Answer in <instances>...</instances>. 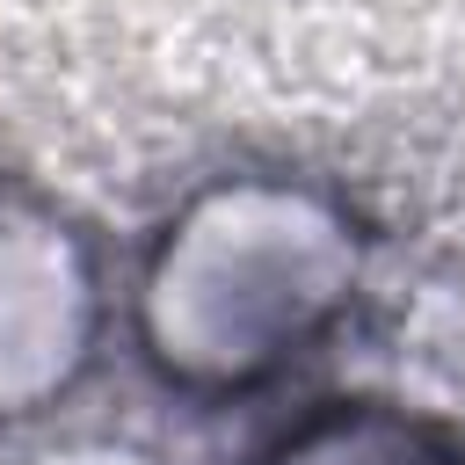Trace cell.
<instances>
[{"instance_id":"cell-1","label":"cell","mask_w":465,"mask_h":465,"mask_svg":"<svg viewBox=\"0 0 465 465\" xmlns=\"http://www.w3.org/2000/svg\"><path fill=\"white\" fill-rule=\"evenodd\" d=\"M356 291V225L312 189L225 182L153 247L138 327L182 385H254Z\"/></svg>"},{"instance_id":"cell-2","label":"cell","mask_w":465,"mask_h":465,"mask_svg":"<svg viewBox=\"0 0 465 465\" xmlns=\"http://www.w3.org/2000/svg\"><path fill=\"white\" fill-rule=\"evenodd\" d=\"M94 341V269L80 240L29 211H0V421L73 385Z\"/></svg>"},{"instance_id":"cell-3","label":"cell","mask_w":465,"mask_h":465,"mask_svg":"<svg viewBox=\"0 0 465 465\" xmlns=\"http://www.w3.org/2000/svg\"><path fill=\"white\" fill-rule=\"evenodd\" d=\"M262 465H465V458L450 450L443 429L400 407L356 400V407H320L312 421H298Z\"/></svg>"},{"instance_id":"cell-4","label":"cell","mask_w":465,"mask_h":465,"mask_svg":"<svg viewBox=\"0 0 465 465\" xmlns=\"http://www.w3.org/2000/svg\"><path fill=\"white\" fill-rule=\"evenodd\" d=\"M29 465H153V458H138V450H116V443H73V450L29 458Z\"/></svg>"}]
</instances>
